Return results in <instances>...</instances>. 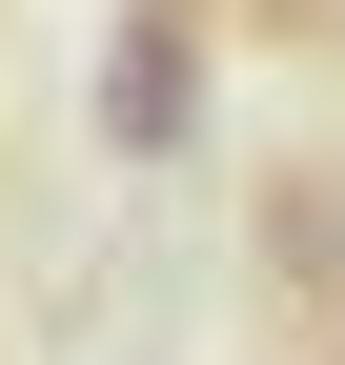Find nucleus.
Instances as JSON below:
<instances>
[{
  "label": "nucleus",
  "instance_id": "obj_1",
  "mask_svg": "<svg viewBox=\"0 0 345 365\" xmlns=\"http://www.w3.org/2000/svg\"><path fill=\"white\" fill-rule=\"evenodd\" d=\"M102 143H122V163H183V143H203V0H122V41H102Z\"/></svg>",
  "mask_w": 345,
  "mask_h": 365
},
{
  "label": "nucleus",
  "instance_id": "obj_2",
  "mask_svg": "<svg viewBox=\"0 0 345 365\" xmlns=\"http://www.w3.org/2000/svg\"><path fill=\"white\" fill-rule=\"evenodd\" d=\"M264 264L305 304H345V182H284V203H264Z\"/></svg>",
  "mask_w": 345,
  "mask_h": 365
},
{
  "label": "nucleus",
  "instance_id": "obj_3",
  "mask_svg": "<svg viewBox=\"0 0 345 365\" xmlns=\"http://www.w3.org/2000/svg\"><path fill=\"white\" fill-rule=\"evenodd\" d=\"M264 21H345V0H264Z\"/></svg>",
  "mask_w": 345,
  "mask_h": 365
},
{
  "label": "nucleus",
  "instance_id": "obj_4",
  "mask_svg": "<svg viewBox=\"0 0 345 365\" xmlns=\"http://www.w3.org/2000/svg\"><path fill=\"white\" fill-rule=\"evenodd\" d=\"M325 365H345V304H325Z\"/></svg>",
  "mask_w": 345,
  "mask_h": 365
},
{
  "label": "nucleus",
  "instance_id": "obj_5",
  "mask_svg": "<svg viewBox=\"0 0 345 365\" xmlns=\"http://www.w3.org/2000/svg\"><path fill=\"white\" fill-rule=\"evenodd\" d=\"M325 41H345V21H325Z\"/></svg>",
  "mask_w": 345,
  "mask_h": 365
}]
</instances>
